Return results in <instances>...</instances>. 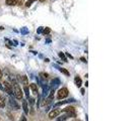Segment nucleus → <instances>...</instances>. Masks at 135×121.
I'll use <instances>...</instances> for the list:
<instances>
[{
	"mask_svg": "<svg viewBox=\"0 0 135 121\" xmlns=\"http://www.w3.org/2000/svg\"><path fill=\"white\" fill-rule=\"evenodd\" d=\"M27 101H28L29 105H31V106H33V105L35 104V101H36V100H35L33 97H28V98H27Z\"/></svg>",
	"mask_w": 135,
	"mask_h": 121,
	"instance_id": "nucleus-20",
	"label": "nucleus"
},
{
	"mask_svg": "<svg viewBox=\"0 0 135 121\" xmlns=\"http://www.w3.org/2000/svg\"><path fill=\"white\" fill-rule=\"evenodd\" d=\"M80 60H81L82 63H86V62H87V60H85V58H83V57H81V58H80Z\"/></svg>",
	"mask_w": 135,
	"mask_h": 121,
	"instance_id": "nucleus-27",
	"label": "nucleus"
},
{
	"mask_svg": "<svg viewBox=\"0 0 135 121\" xmlns=\"http://www.w3.org/2000/svg\"><path fill=\"white\" fill-rule=\"evenodd\" d=\"M73 111H75V108L72 107V106H67V107H65L64 109L61 110V112H73Z\"/></svg>",
	"mask_w": 135,
	"mask_h": 121,
	"instance_id": "nucleus-12",
	"label": "nucleus"
},
{
	"mask_svg": "<svg viewBox=\"0 0 135 121\" xmlns=\"http://www.w3.org/2000/svg\"><path fill=\"white\" fill-rule=\"evenodd\" d=\"M0 90H1V91H4V89H3V86H2L1 84H0Z\"/></svg>",
	"mask_w": 135,
	"mask_h": 121,
	"instance_id": "nucleus-30",
	"label": "nucleus"
},
{
	"mask_svg": "<svg viewBox=\"0 0 135 121\" xmlns=\"http://www.w3.org/2000/svg\"><path fill=\"white\" fill-rule=\"evenodd\" d=\"M12 43H13V45H14V47H15V45H17V40L16 39H14V40H12Z\"/></svg>",
	"mask_w": 135,
	"mask_h": 121,
	"instance_id": "nucleus-28",
	"label": "nucleus"
},
{
	"mask_svg": "<svg viewBox=\"0 0 135 121\" xmlns=\"http://www.w3.org/2000/svg\"><path fill=\"white\" fill-rule=\"evenodd\" d=\"M84 92H85L84 89H81V94H82V95H84Z\"/></svg>",
	"mask_w": 135,
	"mask_h": 121,
	"instance_id": "nucleus-31",
	"label": "nucleus"
},
{
	"mask_svg": "<svg viewBox=\"0 0 135 121\" xmlns=\"http://www.w3.org/2000/svg\"><path fill=\"white\" fill-rule=\"evenodd\" d=\"M3 89L5 91V93H7L9 96H14L13 95V89H12V86L11 84L8 82V81H4L3 82Z\"/></svg>",
	"mask_w": 135,
	"mask_h": 121,
	"instance_id": "nucleus-3",
	"label": "nucleus"
},
{
	"mask_svg": "<svg viewBox=\"0 0 135 121\" xmlns=\"http://www.w3.org/2000/svg\"><path fill=\"white\" fill-rule=\"evenodd\" d=\"M58 69H59V71L61 72L62 74H64L65 76H67V77H68V76H70V73H69L66 69H64V68H58Z\"/></svg>",
	"mask_w": 135,
	"mask_h": 121,
	"instance_id": "nucleus-18",
	"label": "nucleus"
},
{
	"mask_svg": "<svg viewBox=\"0 0 135 121\" xmlns=\"http://www.w3.org/2000/svg\"><path fill=\"white\" fill-rule=\"evenodd\" d=\"M5 42H7V43H8V44H10V45H13L12 41H11V40H9L8 38H5Z\"/></svg>",
	"mask_w": 135,
	"mask_h": 121,
	"instance_id": "nucleus-26",
	"label": "nucleus"
},
{
	"mask_svg": "<svg viewBox=\"0 0 135 121\" xmlns=\"http://www.w3.org/2000/svg\"><path fill=\"white\" fill-rule=\"evenodd\" d=\"M5 107V99L3 96L0 95V108H4Z\"/></svg>",
	"mask_w": 135,
	"mask_h": 121,
	"instance_id": "nucleus-15",
	"label": "nucleus"
},
{
	"mask_svg": "<svg viewBox=\"0 0 135 121\" xmlns=\"http://www.w3.org/2000/svg\"><path fill=\"white\" fill-rule=\"evenodd\" d=\"M60 84H61L60 80H59L58 78H56V79H54V80H52V81H51V83H50L49 87H50L51 89H56V87H58Z\"/></svg>",
	"mask_w": 135,
	"mask_h": 121,
	"instance_id": "nucleus-6",
	"label": "nucleus"
},
{
	"mask_svg": "<svg viewBox=\"0 0 135 121\" xmlns=\"http://www.w3.org/2000/svg\"><path fill=\"white\" fill-rule=\"evenodd\" d=\"M5 3H6L7 5H9V6H12V5L17 4V0H6Z\"/></svg>",
	"mask_w": 135,
	"mask_h": 121,
	"instance_id": "nucleus-16",
	"label": "nucleus"
},
{
	"mask_svg": "<svg viewBox=\"0 0 135 121\" xmlns=\"http://www.w3.org/2000/svg\"><path fill=\"white\" fill-rule=\"evenodd\" d=\"M45 62H47V63H49V62H50V60H49V59H45Z\"/></svg>",
	"mask_w": 135,
	"mask_h": 121,
	"instance_id": "nucleus-33",
	"label": "nucleus"
},
{
	"mask_svg": "<svg viewBox=\"0 0 135 121\" xmlns=\"http://www.w3.org/2000/svg\"><path fill=\"white\" fill-rule=\"evenodd\" d=\"M9 77H10V81H11L10 84H11L12 89H13L14 97H15L16 99H18V100H21L22 97H23V93H22V90H21V88H20L16 78H13V77H11V76H9Z\"/></svg>",
	"mask_w": 135,
	"mask_h": 121,
	"instance_id": "nucleus-1",
	"label": "nucleus"
},
{
	"mask_svg": "<svg viewBox=\"0 0 135 121\" xmlns=\"http://www.w3.org/2000/svg\"><path fill=\"white\" fill-rule=\"evenodd\" d=\"M84 86H85V87H86V88H87V87H88V82H87V81H86V82H85V84H84Z\"/></svg>",
	"mask_w": 135,
	"mask_h": 121,
	"instance_id": "nucleus-32",
	"label": "nucleus"
},
{
	"mask_svg": "<svg viewBox=\"0 0 135 121\" xmlns=\"http://www.w3.org/2000/svg\"><path fill=\"white\" fill-rule=\"evenodd\" d=\"M60 113H61V110H59V109H53V110L49 113V118H50V119H53V118L57 117Z\"/></svg>",
	"mask_w": 135,
	"mask_h": 121,
	"instance_id": "nucleus-7",
	"label": "nucleus"
},
{
	"mask_svg": "<svg viewBox=\"0 0 135 121\" xmlns=\"http://www.w3.org/2000/svg\"><path fill=\"white\" fill-rule=\"evenodd\" d=\"M9 105H10V108L12 110H19L20 109V106L17 104V102L14 100V98L12 96L9 97Z\"/></svg>",
	"mask_w": 135,
	"mask_h": 121,
	"instance_id": "nucleus-4",
	"label": "nucleus"
},
{
	"mask_svg": "<svg viewBox=\"0 0 135 121\" xmlns=\"http://www.w3.org/2000/svg\"><path fill=\"white\" fill-rule=\"evenodd\" d=\"M19 121H27V120H26L25 115H21V116H20V118H19Z\"/></svg>",
	"mask_w": 135,
	"mask_h": 121,
	"instance_id": "nucleus-24",
	"label": "nucleus"
},
{
	"mask_svg": "<svg viewBox=\"0 0 135 121\" xmlns=\"http://www.w3.org/2000/svg\"><path fill=\"white\" fill-rule=\"evenodd\" d=\"M0 121H1V120H0Z\"/></svg>",
	"mask_w": 135,
	"mask_h": 121,
	"instance_id": "nucleus-38",
	"label": "nucleus"
},
{
	"mask_svg": "<svg viewBox=\"0 0 135 121\" xmlns=\"http://www.w3.org/2000/svg\"><path fill=\"white\" fill-rule=\"evenodd\" d=\"M46 42H47V43H49V42H51V39H47V40H46Z\"/></svg>",
	"mask_w": 135,
	"mask_h": 121,
	"instance_id": "nucleus-35",
	"label": "nucleus"
},
{
	"mask_svg": "<svg viewBox=\"0 0 135 121\" xmlns=\"http://www.w3.org/2000/svg\"><path fill=\"white\" fill-rule=\"evenodd\" d=\"M58 56H59V58L61 59L63 62H65V63H68V60H67V58H66V56H65V54L64 53H62V52H60V53H58Z\"/></svg>",
	"mask_w": 135,
	"mask_h": 121,
	"instance_id": "nucleus-13",
	"label": "nucleus"
},
{
	"mask_svg": "<svg viewBox=\"0 0 135 121\" xmlns=\"http://www.w3.org/2000/svg\"><path fill=\"white\" fill-rule=\"evenodd\" d=\"M16 80H18V82L22 83L24 86H27L28 85V78H27V76H22V77H20V76L18 75Z\"/></svg>",
	"mask_w": 135,
	"mask_h": 121,
	"instance_id": "nucleus-5",
	"label": "nucleus"
},
{
	"mask_svg": "<svg viewBox=\"0 0 135 121\" xmlns=\"http://www.w3.org/2000/svg\"><path fill=\"white\" fill-rule=\"evenodd\" d=\"M29 88H31L32 90V92L34 95H38L39 92H38V85L35 84V83H32V84H29Z\"/></svg>",
	"mask_w": 135,
	"mask_h": 121,
	"instance_id": "nucleus-9",
	"label": "nucleus"
},
{
	"mask_svg": "<svg viewBox=\"0 0 135 121\" xmlns=\"http://www.w3.org/2000/svg\"><path fill=\"white\" fill-rule=\"evenodd\" d=\"M50 31H51V29H50L49 27H45V28H43V33H44V34H49Z\"/></svg>",
	"mask_w": 135,
	"mask_h": 121,
	"instance_id": "nucleus-21",
	"label": "nucleus"
},
{
	"mask_svg": "<svg viewBox=\"0 0 135 121\" xmlns=\"http://www.w3.org/2000/svg\"><path fill=\"white\" fill-rule=\"evenodd\" d=\"M74 83H75V85H76L78 88L81 86V84H82V81H81V79H80V77H79V76H76V77L74 78Z\"/></svg>",
	"mask_w": 135,
	"mask_h": 121,
	"instance_id": "nucleus-11",
	"label": "nucleus"
},
{
	"mask_svg": "<svg viewBox=\"0 0 135 121\" xmlns=\"http://www.w3.org/2000/svg\"><path fill=\"white\" fill-rule=\"evenodd\" d=\"M43 28H44V27L40 26V27L37 29V32H38V33H42V32H43Z\"/></svg>",
	"mask_w": 135,
	"mask_h": 121,
	"instance_id": "nucleus-25",
	"label": "nucleus"
},
{
	"mask_svg": "<svg viewBox=\"0 0 135 121\" xmlns=\"http://www.w3.org/2000/svg\"><path fill=\"white\" fill-rule=\"evenodd\" d=\"M67 119H68L67 115H66V114H64V115H62V116H60V117H57V119H56L55 121H66Z\"/></svg>",
	"mask_w": 135,
	"mask_h": 121,
	"instance_id": "nucleus-17",
	"label": "nucleus"
},
{
	"mask_svg": "<svg viewBox=\"0 0 135 121\" xmlns=\"http://www.w3.org/2000/svg\"><path fill=\"white\" fill-rule=\"evenodd\" d=\"M39 76H40L39 78H41V80L44 81V80H46V79L49 77V74H47V73H43V72H42V73H40Z\"/></svg>",
	"mask_w": 135,
	"mask_h": 121,
	"instance_id": "nucleus-14",
	"label": "nucleus"
},
{
	"mask_svg": "<svg viewBox=\"0 0 135 121\" xmlns=\"http://www.w3.org/2000/svg\"><path fill=\"white\" fill-rule=\"evenodd\" d=\"M75 121H80V120H77V119H75Z\"/></svg>",
	"mask_w": 135,
	"mask_h": 121,
	"instance_id": "nucleus-37",
	"label": "nucleus"
},
{
	"mask_svg": "<svg viewBox=\"0 0 135 121\" xmlns=\"http://www.w3.org/2000/svg\"><path fill=\"white\" fill-rule=\"evenodd\" d=\"M69 94V91L67 88H62V89H60L58 91V93H57V99L58 100H62L64 98H66Z\"/></svg>",
	"mask_w": 135,
	"mask_h": 121,
	"instance_id": "nucleus-2",
	"label": "nucleus"
},
{
	"mask_svg": "<svg viewBox=\"0 0 135 121\" xmlns=\"http://www.w3.org/2000/svg\"><path fill=\"white\" fill-rule=\"evenodd\" d=\"M34 1H36V0H28V1L25 3V6H26V7H29V6L32 5V3H33Z\"/></svg>",
	"mask_w": 135,
	"mask_h": 121,
	"instance_id": "nucleus-23",
	"label": "nucleus"
},
{
	"mask_svg": "<svg viewBox=\"0 0 135 121\" xmlns=\"http://www.w3.org/2000/svg\"><path fill=\"white\" fill-rule=\"evenodd\" d=\"M72 102H75V99L73 98H70V99H67V100H64V101H61V102H58L54 105V107H58L60 105H64V104H67V103H72Z\"/></svg>",
	"mask_w": 135,
	"mask_h": 121,
	"instance_id": "nucleus-8",
	"label": "nucleus"
},
{
	"mask_svg": "<svg viewBox=\"0 0 135 121\" xmlns=\"http://www.w3.org/2000/svg\"><path fill=\"white\" fill-rule=\"evenodd\" d=\"M1 77H2V71L0 70V79H1Z\"/></svg>",
	"mask_w": 135,
	"mask_h": 121,
	"instance_id": "nucleus-34",
	"label": "nucleus"
},
{
	"mask_svg": "<svg viewBox=\"0 0 135 121\" xmlns=\"http://www.w3.org/2000/svg\"><path fill=\"white\" fill-rule=\"evenodd\" d=\"M65 56H67V57H68V58H70V59H73V57H72L69 53H66V54H65Z\"/></svg>",
	"mask_w": 135,
	"mask_h": 121,
	"instance_id": "nucleus-29",
	"label": "nucleus"
},
{
	"mask_svg": "<svg viewBox=\"0 0 135 121\" xmlns=\"http://www.w3.org/2000/svg\"><path fill=\"white\" fill-rule=\"evenodd\" d=\"M4 29V27L3 26H0V30H3Z\"/></svg>",
	"mask_w": 135,
	"mask_h": 121,
	"instance_id": "nucleus-36",
	"label": "nucleus"
},
{
	"mask_svg": "<svg viewBox=\"0 0 135 121\" xmlns=\"http://www.w3.org/2000/svg\"><path fill=\"white\" fill-rule=\"evenodd\" d=\"M23 90H24V92H25V95H26V98H28V97H29V90H28V87H27V86H24V88H23Z\"/></svg>",
	"mask_w": 135,
	"mask_h": 121,
	"instance_id": "nucleus-22",
	"label": "nucleus"
},
{
	"mask_svg": "<svg viewBox=\"0 0 135 121\" xmlns=\"http://www.w3.org/2000/svg\"><path fill=\"white\" fill-rule=\"evenodd\" d=\"M20 33H21V34H27V33H28V29H27L26 27H22V28L20 29Z\"/></svg>",
	"mask_w": 135,
	"mask_h": 121,
	"instance_id": "nucleus-19",
	"label": "nucleus"
},
{
	"mask_svg": "<svg viewBox=\"0 0 135 121\" xmlns=\"http://www.w3.org/2000/svg\"><path fill=\"white\" fill-rule=\"evenodd\" d=\"M22 109H23V112L25 115H27L29 113L28 111V106H27V100H23L22 101Z\"/></svg>",
	"mask_w": 135,
	"mask_h": 121,
	"instance_id": "nucleus-10",
	"label": "nucleus"
}]
</instances>
